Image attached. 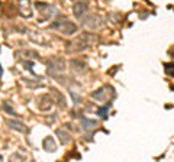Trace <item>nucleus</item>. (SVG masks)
<instances>
[{"label":"nucleus","mask_w":174,"mask_h":162,"mask_svg":"<svg viewBox=\"0 0 174 162\" xmlns=\"http://www.w3.org/2000/svg\"><path fill=\"white\" fill-rule=\"evenodd\" d=\"M51 28L61 31L64 35H73V33H75V31H77V26H75L73 22H70L67 18H62V16L58 18V19L51 25Z\"/></svg>","instance_id":"1"},{"label":"nucleus","mask_w":174,"mask_h":162,"mask_svg":"<svg viewBox=\"0 0 174 162\" xmlns=\"http://www.w3.org/2000/svg\"><path fill=\"white\" fill-rule=\"evenodd\" d=\"M90 39H92V35H90V33H83V35H80L74 42L70 44L68 51H70V52H78V51L86 49L87 46H89V44H90Z\"/></svg>","instance_id":"2"},{"label":"nucleus","mask_w":174,"mask_h":162,"mask_svg":"<svg viewBox=\"0 0 174 162\" xmlns=\"http://www.w3.org/2000/svg\"><path fill=\"white\" fill-rule=\"evenodd\" d=\"M65 70V62L62 58H52L48 61V72L49 75L58 77L60 72H64Z\"/></svg>","instance_id":"3"},{"label":"nucleus","mask_w":174,"mask_h":162,"mask_svg":"<svg viewBox=\"0 0 174 162\" xmlns=\"http://www.w3.org/2000/svg\"><path fill=\"white\" fill-rule=\"evenodd\" d=\"M19 13L23 18H31L32 16V6H31V0H19L18 2Z\"/></svg>","instance_id":"4"},{"label":"nucleus","mask_w":174,"mask_h":162,"mask_svg":"<svg viewBox=\"0 0 174 162\" xmlns=\"http://www.w3.org/2000/svg\"><path fill=\"white\" fill-rule=\"evenodd\" d=\"M106 94H115V93H113V88H112V87H103V88L95 91V93H93V97H95V98H99L100 101H108V100H110V96H109V97H105Z\"/></svg>","instance_id":"5"},{"label":"nucleus","mask_w":174,"mask_h":162,"mask_svg":"<svg viewBox=\"0 0 174 162\" xmlns=\"http://www.w3.org/2000/svg\"><path fill=\"white\" fill-rule=\"evenodd\" d=\"M36 8L39 9V15H42V19H48L54 13V8L47 3H36Z\"/></svg>","instance_id":"6"},{"label":"nucleus","mask_w":174,"mask_h":162,"mask_svg":"<svg viewBox=\"0 0 174 162\" xmlns=\"http://www.w3.org/2000/svg\"><path fill=\"white\" fill-rule=\"evenodd\" d=\"M6 123H8L12 129H16V130L22 132V133H26V132H28V127H26L22 122H18V120H6Z\"/></svg>","instance_id":"7"},{"label":"nucleus","mask_w":174,"mask_h":162,"mask_svg":"<svg viewBox=\"0 0 174 162\" xmlns=\"http://www.w3.org/2000/svg\"><path fill=\"white\" fill-rule=\"evenodd\" d=\"M42 146H44V149L47 152H55L57 150V145H55L52 137H45L44 142H42Z\"/></svg>","instance_id":"8"},{"label":"nucleus","mask_w":174,"mask_h":162,"mask_svg":"<svg viewBox=\"0 0 174 162\" xmlns=\"http://www.w3.org/2000/svg\"><path fill=\"white\" fill-rule=\"evenodd\" d=\"M73 10H74V15H75L77 18H81V16L84 15V12L87 10V5H86L84 2H81V3H75Z\"/></svg>","instance_id":"9"},{"label":"nucleus","mask_w":174,"mask_h":162,"mask_svg":"<svg viewBox=\"0 0 174 162\" xmlns=\"http://www.w3.org/2000/svg\"><path fill=\"white\" fill-rule=\"evenodd\" d=\"M51 96H52V97H54V98L57 100V103H58V104H60L61 107H65V106H67V103H65V98H64V96H62V94H61V93H60L58 90L52 88V90H51Z\"/></svg>","instance_id":"10"},{"label":"nucleus","mask_w":174,"mask_h":162,"mask_svg":"<svg viewBox=\"0 0 174 162\" xmlns=\"http://www.w3.org/2000/svg\"><path fill=\"white\" fill-rule=\"evenodd\" d=\"M57 135L60 136V142H61L62 145H67V143L70 142V135H68L67 132H64L62 129H58V130H57Z\"/></svg>","instance_id":"11"},{"label":"nucleus","mask_w":174,"mask_h":162,"mask_svg":"<svg viewBox=\"0 0 174 162\" xmlns=\"http://www.w3.org/2000/svg\"><path fill=\"white\" fill-rule=\"evenodd\" d=\"M81 124H83V129H86V130H90V129H93L97 123H96V120H90V119H83L81 120Z\"/></svg>","instance_id":"12"},{"label":"nucleus","mask_w":174,"mask_h":162,"mask_svg":"<svg viewBox=\"0 0 174 162\" xmlns=\"http://www.w3.org/2000/svg\"><path fill=\"white\" fill-rule=\"evenodd\" d=\"M108 111H109V107L105 106V107H100V109L97 110V114H99L100 117H106V116H108Z\"/></svg>","instance_id":"13"},{"label":"nucleus","mask_w":174,"mask_h":162,"mask_svg":"<svg viewBox=\"0 0 174 162\" xmlns=\"http://www.w3.org/2000/svg\"><path fill=\"white\" fill-rule=\"evenodd\" d=\"M165 71H167V74H168V75L174 77V62L167 64V65H165Z\"/></svg>","instance_id":"14"},{"label":"nucleus","mask_w":174,"mask_h":162,"mask_svg":"<svg viewBox=\"0 0 174 162\" xmlns=\"http://www.w3.org/2000/svg\"><path fill=\"white\" fill-rule=\"evenodd\" d=\"M2 74H3V70H2V65H0V77H2Z\"/></svg>","instance_id":"15"}]
</instances>
